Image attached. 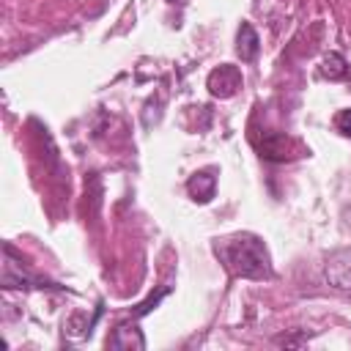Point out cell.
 <instances>
[{
    "label": "cell",
    "instance_id": "6da1fadb",
    "mask_svg": "<svg viewBox=\"0 0 351 351\" xmlns=\"http://www.w3.org/2000/svg\"><path fill=\"white\" fill-rule=\"evenodd\" d=\"M214 252H217V258L225 263V269L233 277H241V280H269L274 274L271 271L269 250H266L263 239L255 236V233L225 236V239H219L214 244Z\"/></svg>",
    "mask_w": 351,
    "mask_h": 351
},
{
    "label": "cell",
    "instance_id": "7a4b0ae2",
    "mask_svg": "<svg viewBox=\"0 0 351 351\" xmlns=\"http://www.w3.org/2000/svg\"><path fill=\"white\" fill-rule=\"evenodd\" d=\"M324 280L337 291H351V250L340 247L324 258Z\"/></svg>",
    "mask_w": 351,
    "mask_h": 351
},
{
    "label": "cell",
    "instance_id": "3957f363",
    "mask_svg": "<svg viewBox=\"0 0 351 351\" xmlns=\"http://www.w3.org/2000/svg\"><path fill=\"white\" fill-rule=\"evenodd\" d=\"M206 85H208V93H211V96H217V99H230V96H236L239 88H241V71H239V66H233V63H222V66H217V69L208 71Z\"/></svg>",
    "mask_w": 351,
    "mask_h": 351
},
{
    "label": "cell",
    "instance_id": "277c9868",
    "mask_svg": "<svg viewBox=\"0 0 351 351\" xmlns=\"http://www.w3.org/2000/svg\"><path fill=\"white\" fill-rule=\"evenodd\" d=\"M293 151H299V145H296L291 137L280 134V132H269V134L263 137V143H261V156H263V159L285 162V159H291V156H299V154H293Z\"/></svg>",
    "mask_w": 351,
    "mask_h": 351
},
{
    "label": "cell",
    "instance_id": "5b68a950",
    "mask_svg": "<svg viewBox=\"0 0 351 351\" xmlns=\"http://www.w3.org/2000/svg\"><path fill=\"white\" fill-rule=\"evenodd\" d=\"M186 192L195 203H208L217 192V176L214 170H197L195 176H189L186 181Z\"/></svg>",
    "mask_w": 351,
    "mask_h": 351
},
{
    "label": "cell",
    "instance_id": "8992f818",
    "mask_svg": "<svg viewBox=\"0 0 351 351\" xmlns=\"http://www.w3.org/2000/svg\"><path fill=\"white\" fill-rule=\"evenodd\" d=\"M258 49H261V38H258L255 27L250 22H241L239 25V33H236V55L244 63H252L258 58Z\"/></svg>",
    "mask_w": 351,
    "mask_h": 351
},
{
    "label": "cell",
    "instance_id": "52a82bcc",
    "mask_svg": "<svg viewBox=\"0 0 351 351\" xmlns=\"http://www.w3.org/2000/svg\"><path fill=\"white\" fill-rule=\"evenodd\" d=\"M110 348H118V351H129V348L143 351L145 348V337H143V332L137 326H118L112 332V337H110Z\"/></svg>",
    "mask_w": 351,
    "mask_h": 351
},
{
    "label": "cell",
    "instance_id": "ba28073f",
    "mask_svg": "<svg viewBox=\"0 0 351 351\" xmlns=\"http://www.w3.org/2000/svg\"><path fill=\"white\" fill-rule=\"evenodd\" d=\"M321 77H326V80H346L348 77V63H346V58L340 55V52H329V55H324V60H321Z\"/></svg>",
    "mask_w": 351,
    "mask_h": 351
},
{
    "label": "cell",
    "instance_id": "9c48e42d",
    "mask_svg": "<svg viewBox=\"0 0 351 351\" xmlns=\"http://www.w3.org/2000/svg\"><path fill=\"white\" fill-rule=\"evenodd\" d=\"M335 129L343 134V137H351V107L348 110H340L335 115Z\"/></svg>",
    "mask_w": 351,
    "mask_h": 351
},
{
    "label": "cell",
    "instance_id": "30bf717a",
    "mask_svg": "<svg viewBox=\"0 0 351 351\" xmlns=\"http://www.w3.org/2000/svg\"><path fill=\"white\" fill-rule=\"evenodd\" d=\"M165 293H167V288H162V291H159V293H154V296H151V299H145V302H143V304H140V307H137V310H134V313H137V315H145V313H148V310H151V307H156V304H159V299H162V296H165Z\"/></svg>",
    "mask_w": 351,
    "mask_h": 351
},
{
    "label": "cell",
    "instance_id": "8fae6325",
    "mask_svg": "<svg viewBox=\"0 0 351 351\" xmlns=\"http://www.w3.org/2000/svg\"><path fill=\"white\" fill-rule=\"evenodd\" d=\"M167 3H176V0H167Z\"/></svg>",
    "mask_w": 351,
    "mask_h": 351
}]
</instances>
